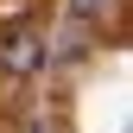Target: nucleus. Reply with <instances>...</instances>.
<instances>
[{
  "mask_svg": "<svg viewBox=\"0 0 133 133\" xmlns=\"http://www.w3.org/2000/svg\"><path fill=\"white\" fill-rule=\"evenodd\" d=\"M38 57H44V51H38V38H32V32H19V38L6 44V70H19V76L38 70Z\"/></svg>",
  "mask_w": 133,
  "mask_h": 133,
  "instance_id": "obj_1",
  "label": "nucleus"
},
{
  "mask_svg": "<svg viewBox=\"0 0 133 133\" xmlns=\"http://www.w3.org/2000/svg\"><path fill=\"white\" fill-rule=\"evenodd\" d=\"M95 6H102V0H76V13H95Z\"/></svg>",
  "mask_w": 133,
  "mask_h": 133,
  "instance_id": "obj_2",
  "label": "nucleus"
}]
</instances>
